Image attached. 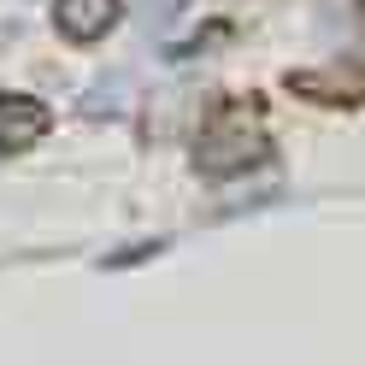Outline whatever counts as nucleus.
<instances>
[{
    "label": "nucleus",
    "instance_id": "f257e3e1",
    "mask_svg": "<svg viewBox=\"0 0 365 365\" xmlns=\"http://www.w3.org/2000/svg\"><path fill=\"white\" fill-rule=\"evenodd\" d=\"M259 159H265V124L254 106H224L195 142L200 177H236L247 165H259Z\"/></svg>",
    "mask_w": 365,
    "mask_h": 365
},
{
    "label": "nucleus",
    "instance_id": "f03ea898",
    "mask_svg": "<svg viewBox=\"0 0 365 365\" xmlns=\"http://www.w3.org/2000/svg\"><path fill=\"white\" fill-rule=\"evenodd\" d=\"M289 88L294 95H307V101H324V106H348V101H359L365 95V65H318V71H294L289 77Z\"/></svg>",
    "mask_w": 365,
    "mask_h": 365
},
{
    "label": "nucleus",
    "instance_id": "7ed1b4c3",
    "mask_svg": "<svg viewBox=\"0 0 365 365\" xmlns=\"http://www.w3.org/2000/svg\"><path fill=\"white\" fill-rule=\"evenodd\" d=\"M41 135H48V106L30 95H0V153L36 148Z\"/></svg>",
    "mask_w": 365,
    "mask_h": 365
},
{
    "label": "nucleus",
    "instance_id": "20e7f679",
    "mask_svg": "<svg viewBox=\"0 0 365 365\" xmlns=\"http://www.w3.org/2000/svg\"><path fill=\"white\" fill-rule=\"evenodd\" d=\"M53 18H59V30L71 41H95V36H106L118 24V0H59Z\"/></svg>",
    "mask_w": 365,
    "mask_h": 365
},
{
    "label": "nucleus",
    "instance_id": "39448f33",
    "mask_svg": "<svg viewBox=\"0 0 365 365\" xmlns=\"http://www.w3.org/2000/svg\"><path fill=\"white\" fill-rule=\"evenodd\" d=\"M124 95H130V77L95 83V88H88V112H124Z\"/></svg>",
    "mask_w": 365,
    "mask_h": 365
},
{
    "label": "nucleus",
    "instance_id": "423d86ee",
    "mask_svg": "<svg viewBox=\"0 0 365 365\" xmlns=\"http://www.w3.org/2000/svg\"><path fill=\"white\" fill-rule=\"evenodd\" d=\"M182 6H189V0H142V24L148 30H171L182 18Z\"/></svg>",
    "mask_w": 365,
    "mask_h": 365
}]
</instances>
